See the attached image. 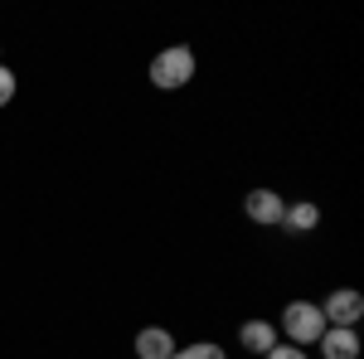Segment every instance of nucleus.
<instances>
[{"instance_id":"nucleus-8","label":"nucleus","mask_w":364,"mask_h":359,"mask_svg":"<svg viewBox=\"0 0 364 359\" xmlns=\"http://www.w3.org/2000/svg\"><path fill=\"white\" fill-rule=\"evenodd\" d=\"M316 223H321V204H311V199H296V204L282 209V228L287 233H311Z\"/></svg>"},{"instance_id":"nucleus-5","label":"nucleus","mask_w":364,"mask_h":359,"mask_svg":"<svg viewBox=\"0 0 364 359\" xmlns=\"http://www.w3.org/2000/svg\"><path fill=\"white\" fill-rule=\"evenodd\" d=\"M180 350L175 345V335L166 331V326H146V331L136 335V359H170Z\"/></svg>"},{"instance_id":"nucleus-7","label":"nucleus","mask_w":364,"mask_h":359,"mask_svg":"<svg viewBox=\"0 0 364 359\" xmlns=\"http://www.w3.org/2000/svg\"><path fill=\"white\" fill-rule=\"evenodd\" d=\"M238 340H243V350H252V355H267L277 345V326L272 321H243L238 326Z\"/></svg>"},{"instance_id":"nucleus-10","label":"nucleus","mask_w":364,"mask_h":359,"mask_svg":"<svg viewBox=\"0 0 364 359\" xmlns=\"http://www.w3.org/2000/svg\"><path fill=\"white\" fill-rule=\"evenodd\" d=\"M262 359H311V355L301 350V345H282V340H277V345H272V350H267Z\"/></svg>"},{"instance_id":"nucleus-4","label":"nucleus","mask_w":364,"mask_h":359,"mask_svg":"<svg viewBox=\"0 0 364 359\" xmlns=\"http://www.w3.org/2000/svg\"><path fill=\"white\" fill-rule=\"evenodd\" d=\"M282 194L277 190H252L248 199H243V214H248L252 223H282Z\"/></svg>"},{"instance_id":"nucleus-3","label":"nucleus","mask_w":364,"mask_h":359,"mask_svg":"<svg viewBox=\"0 0 364 359\" xmlns=\"http://www.w3.org/2000/svg\"><path fill=\"white\" fill-rule=\"evenodd\" d=\"M321 316H326L331 331H355L364 321V296L355 286H340V291H331V296L321 301Z\"/></svg>"},{"instance_id":"nucleus-11","label":"nucleus","mask_w":364,"mask_h":359,"mask_svg":"<svg viewBox=\"0 0 364 359\" xmlns=\"http://www.w3.org/2000/svg\"><path fill=\"white\" fill-rule=\"evenodd\" d=\"M10 97H15V73H10V68L0 63V107H5Z\"/></svg>"},{"instance_id":"nucleus-2","label":"nucleus","mask_w":364,"mask_h":359,"mask_svg":"<svg viewBox=\"0 0 364 359\" xmlns=\"http://www.w3.org/2000/svg\"><path fill=\"white\" fill-rule=\"evenodd\" d=\"M282 331H287V345H301V350H306V345H316V340L326 335V316H321L316 301H301V296H296V301L282 311Z\"/></svg>"},{"instance_id":"nucleus-9","label":"nucleus","mask_w":364,"mask_h":359,"mask_svg":"<svg viewBox=\"0 0 364 359\" xmlns=\"http://www.w3.org/2000/svg\"><path fill=\"white\" fill-rule=\"evenodd\" d=\"M170 359H228L214 340H195V345H185V350H175Z\"/></svg>"},{"instance_id":"nucleus-1","label":"nucleus","mask_w":364,"mask_h":359,"mask_svg":"<svg viewBox=\"0 0 364 359\" xmlns=\"http://www.w3.org/2000/svg\"><path fill=\"white\" fill-rule=\"evenodd\" d=\"M190 78H195V54L185 44H170V49H161V54L151 58V83L161 87V92L190 87Z\"/></svg>"},{"instance_id":"nucleus-6","label":"nucleus","mask_w":364,"mask_h":359,"mask_svg":"<svg viewBox=\"0 0 364 359\" xmlns=\"http://www.w3.org/2000/svg\"><path fill=\"white\" fill-rule=\"evenodd\" d=\"M316 345H321V359H360V335L355 331H331L326 326V335Z\"/></svg>"}]
</instances>
